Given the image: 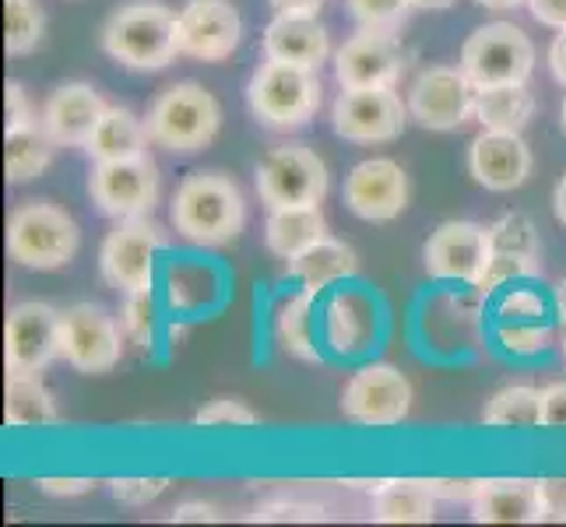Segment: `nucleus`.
Instances as JSON below:
<instances>
[{"mask_svg": "<svg viewBox=\"0 0 566 527\" xmlns=\"http://www.w3.org/2000/svg\"><path fill=\"white\" fill-rule=\"evenodd\" d=\"M261 50L264 61H285L321 71L331 56V39L327 29L317 22V14H275V22L264 29Z\"/></svg>", "mask_w": 566, "mask_h": 527, "instance_id": "412c9836", "label": "nucleus"}, {"mask_svg": "<svg viewBox=\"0 0 566 527\" xmlns=\"http://www.w3.org/2000/svg\"><path fill=\"white\" fill-rule=\"evenodd\" d=\"M559 120H563V134H566V99H563V109H559Z\"/></svg>", "mask_w": 566, "mask_h": 527, "instance_id": "4d7b16f0", "label": "nucleus"}, {"mask_svg": "<svg viewBox=\"0 0 566 527\" xmlns=\"http://www.w3.org/2000/svg\"><path fill=\"white\" fill-rule=\"evenodd\" d=\"M46 32V14L39 0H4V50L8 56H25Z\"/></svg>", "mask_w": 566, "mask_h": 527, "instance_id": "473e14b6", "label": "nucleus"}, {"mask_svg": "<svg viewBox=\"0 0 566 527\" xmlns=\"http://www.w3.org/2000/svg\"><path fill=\"white\" fill-rule=\"evenodd\" d=\"M496 320H549V303L542 292L528 288V282L500 288L496 299Z\"/></svg>", "mask_w": 566, "mask_h": 527, "instance_id": "58836bf2", "label": "nucleus"}, {"mask_svg": "<svg viewBox=\"0 0 566 527\" xmlns=\"http://www.w3.org/2000/svg\"><path fill=\"white\" fill-rule=\"evenodd\" d=\"M321 74L314 67L264 61L247 85L250 113L268 130H300L321 109Z\"/></svg>", "mask_w": 566, "mask_h": 527, "instance_id": "20e7f679", "label": "nucleus"}, {"mask_svg": "<svg viewBox=\"0 0 566 527\" xmlns=\"http://www.w3.org/2000/svg\"><path fill=\"white\" fill-rule=\"evenodd\" d=\"M56 141L46 134L43 124H22L4 130V172L8 183H29L35 176H43L53 162Z\"/></svg>", "mask_w": 566, "mask_h": 527, "instance_id": "cd10ccee", "label": "nucleus"}, {"mask_svg": "<svg viewBox=\"0 0 566 527\" xmlns=\"http://www.w3.org/2000/svg\"><path fill=\"white\" fill-rule=\"evenodd\" d=\"M88 198L113 222L151 214V208L159 204V166L151 162V155L95 162L88 176Z\"/></svg>", "mask_w": 566, "mask_h": 527, "instance_id": "9b49d317", "label": "nucleus"}, {"mask_svg": "<svg viewBox=\"0 0 566 527\" xmlns=\"http://www.w3.org/2000/svg\"><path fill=\"white\" fill-rule=\"evenodd\" d=\"M496 341L511 356H538L549 348V320H496Z\"/></svg>", "mask_w": 566, "mask_h": 527, "instance_id": "e433bc0d", "label": "nucleus"}, {"mask_svg": "<svg viewBox=\"0 0 566 527\" xmlns=\"http://www.w3.org/2000/svg\"><path fill=\"white\" fill-rule=\"evenodd\" d=\"M549 67H553V77L566 88V29L553 39L549 46Z\"/></svg>", "mask_w": 566, "mask_h": 527, "instance_id": "603ef678", "label": "nucleus"}, {"mask_svg": "<svg viewBox=\"0 0 566 527\" xmlns=\"http://www.w3.org/2000/svg\"><path fill=\"white\" fill-rule=\"evenodd\" d=\"M416 11H443V8H451L454 0H412Z\"/></svg>", "mask_w": 566, "mask_h": 527, "instance_id": "6e6d98bb", "label": "nucleus"}, {"mask_svg": "<svg viewBox=\"0 0 566 527\" xmlns=\"http://www.w3.org/2000/svg\"><path fill=\"white\" fill-rule=\"evenodd\" d=\"M553 208H556V219L566 225V172H563V180L556 183V193H553Z\"/></svg>", "mask_w": 566, "mask_h": 527, "instance_id": "864d4df0", "label": "nucleus"}, {"mask_svg": "<svg viewBox=\"0 0 566 527\" xmlns=\"http://www.w3.org/2000/svg\"><path fill=\"white\" fill-rule=\"evenodd\" d=\"M563 356H566V327H563Z\"/></svg>", "mask_w": 566, "mask_h": 527, "instance_id": "13d9d810", "label": "nucleus"}, {"mask_svg": "<svg viewBox=\"0 0 566 527\" xmlns=\"http://www.w3.org/2000/svg\"><path fill=\"white\" fill-rule=\"evenodd\" d=\"M475 4L490 8V11H511V8H521V4H528V0H475Z\"/></svg>", "mask_w": 566, "mask_h": 527, "instance_id": "5fc2aeb1", "label": "nucleus"}, {"mask_svg": "<svg viewBox=\"0 0 566 527\" xmlns=\"http://www.w3.org/2000/svg\"><path fill=\"white\" fill-rule=\"evenodd\" d=\"M490 243L493 253H514V257L542 261V240L528 214H503V219H496L490 225Z\"/></svg>", "mask_w": 566, "mask_h": 527, "instance_id": "72a5a7b5", "label": "nucleus"}, {"mask_svg": "<svg viewBox=\"0 0 566 527\" xmlns=\"http://www.w3.org/2000/svg\"><path fill=\"white\" fill-rule=\"evenodd\" d=\"M275 14H317L327 0H268Z\"/></svg>", "mask_w": 566, "mask_h": 527, "instance_id": "3c124183", "label": "nucleus"}, {"mask_svg": "<svg viewBox=\"0 0 566 527\" xmlns=\"http://www.w3.org/2000/svg\"><path fill=\"white\" fill-rule=\"evenodd\" d=\"M532 148L521 134L506 130H482L468 148V172L472 180L493 193L517 190L532 176Z\"/></svg>", "mask_w": 566, "mask_h": 527, "instance_id": "6ab92c4d", "label": "nucleus"}, {"mask_svg": "<svg viewBox=\"0 0 566 527\" xmlns=\"http://www.w3.org/2000/svg\"><path fill=\"white\" fill-rule=\"evenodd\" d=\"M314 296L317 292L300 288L289 296L275 314V341L285 356L303 362H321V348L314 341Z\"/></svg>", "mask_w": 566, "mask_h": 527, "instance_id": "c756f323", "label": "nucleus"}, {"mask_svg": "<svg viewBox=\"0 0 566 527\" xmlns=\"http://www.w3.org/2000/svg\"><path fill=\"white\" fill-rule=\"evenodd\" d=\"M327 236V219L321 204H300V208H268L264 222V246L282 261L300 257L303 250L321 243Z\"/></svg>", "mask_w": 566, "mask_h": 527, "instance_id": "5701e85b", "label": "nucleus"}, {"mask_svg": "<svg viewBox=\"0 0 566 527\" xmlns=\"http://www.w3.org/2000/svg\"><path fill=\"white\" fill-rule=\"evenodd\" d=\"M172 229L198 246H226L247 225V204L240 187L226 172H190L172 193Z\"/></svg>", "mask_w": 566, "mask_h": 527, "instance_id": "f257e3e1", "label": "nucleus"}, {"mask_svg": "<svg viewBox=\"0 0 566 527\" xmlns=\"http://www.w3.org/2000/svg\"><path fill=\"white\" fill-rule=\"evenodd\" d=\"M356 271H359L356 250L335 236H324L321 243H314L310 250H303L300 257L289 261V278L300 282V288H306V292L345 282V278H353Z\"/></svg>", "mask_w": 566, "mask_h": 527, "instance_id": "b1692460", "label": "nucleus"}, {"mask_svg": "<svg viewBox=\"0 0 566 527\" xmlns=\"http://www.w3.org/2000/svg\"><path fill=\"white\" fill-rule=\"evenodd\" d=\"M542 425L566 429V380H556L542 390Z\"/></svg>", "mask_w": 566, "mask_h": 527, "instance_id": "c03bdc74", "label": "nucleus"}, {"mask_svg": "<svg viewBox=\"0 0 566 527\" xmlns=\"http://www.w3.org/2000/svg\"><path fill=\"white\" fill-rule=\"evenodd\" d=\"M4 103H8V127H22V124H32V106L25 99V88L18 82H8L4 88Z\"/></svg>", "mask_w": 566, "mask_h": 527, "instance_id": "de8ad7c7", "label": "nucleus"}, {"mask_svg": "<svg viewBox=\"0 0 566 527\" xmlns=\"http://www.w3.org/2000/svg\"><path fill=\"white\" fill-rule=\"evenodd\" d=\"M145 127L155 148H166L172 155H190L214 141V134L222 127V106L205 85L180 82L155 95V103L148 106L145 116Z\"/></svg>", "mask_w": 566, "mask_h": 527, "instance_id": "7ed1b4c3", "label": "nucleus"}, {"mask_svg": "<svg viewBox=\"0 0 566 527\" xmlns=\"http://www.w3.org/2000/svg\"><path fill=\"white\" fill-rule=\"evenodd\" d=\"M120 327H124V338L138 348H148L155 338V299H151V288L142 292H127L124 309H120Z\"/></svg>", "mask_w": 566, "mask_h": 527, "instance_id": "4c0bfd02", "label": "nucleus"}, {"mask_svg": "<svg viewBox=\"0 0 566 527\" xmlns=\"http://www.w3.org/2000/svg\"><path fill=\"white\" fill-rule=\"evenodd\" d=\"M538 489H542V510H545V520L566 524V478H542V482H538Z\"/></svg>", "mask_w": 566, "mask_h": 527, "instance_id": "a18cd8bd", "label": "nucleus"}, {"mask_svg": "<svg viewBox=\"0 0 566 527\" xmlns=\"http://www.w3.org/2000/svg\"><path fill=\"white\" fill-rule=\"evenodd\" d=\"M408 67V53L395 32L359 29L335 53V77L342 88H395Z\"/></svg>", "mask_w": 566, "mask_h": 527, "instance_id": "4468645a", "label": "nucleus"}, {"mask_svg": "<svg viewBox=\"0 0 566 527\" xmlns=\"http://www.w3.org/2000/svg\"><path fill=\"white\" fill-rule=\"evenodd\" d=\"M77 243V222L53 201H25L8 219V253L22 267L61 271L74 261Z\"/></svg>", "mask_w": 566, "mask_h": 527, "instance_id": "39448f33", "label": "nucleus"}, {"mask_svg": "<svg viewBox=\"0 0 566 527\" xmlns=\"http://www.w3.org/2000/svg\"><path fill=\"white\" fill-rule=\"evenodd\" d=\"M124 327L103 306L74 303L61 314V359L77 373H109L124 359Z\"/></svg>", "mask_w": 566, "mask_h": 527, "instance_id": "1a4fd4ad", "label": "nucleus"}, {"mask_svg": "<svg viewBox=\"0 0 566 527\" xmlns=\"http://www.w3.org/2000/svg\"><path fill=\"white\" fill-rule=\"evenodd\" d=\"M324 517H327L324 506L300 503V499H268L250 514V520H258V524H314Z\"/></svg>", "mask_w": 566, "mask_h": 527, "instance_id": "a19ab883", "label": "nucleus"}, {"mask_svg": "<svg viewBox=\"0 0 566 527\" xmlns=\"http://www.w3.org/2000/svg\"><path fill=\"white\" fill-rule=\"evenodd\" d=\"M345 8L359 29H377V32H401L408 14L416 11L412 0H345Z\"/></svg>", "mask_w": 566, "mask_h": 527, "instance_id": "c9c22d12", "label": "nucleus"}, {"mask_svg": "<svg viewBox=\"0 0 566 527\" xmlns=\"http://www.w3.org/2000/svg\"><path fill=\"white\" fill-rule=\"evenodd\" d=\"M535 116V95L528 85H493L479 88L475 95V120L482 130H506V134H524V127Z\"/></svg>", "mask_w": 566, "mask_h": 527, "instance_id": "c85d7f7f", "label": "nucleus"}, {"mask_svg": "<svg viewBox=\"0 0 566 527\" xmlns=\"http://www.w3.org/2000/svg\"><path fill=\"white\" fill-rule=\"evenodd\" d=\"M39 489L46 496H61V499H74V496H88L95 489V478H39Z\"/></svg>", "mask_w": 566, "mask_h": 527, "instance_id": "49530a36", "label": "nucleus"}, {"mask_svg": "<svg viewBox=\"0 0 566 527\" xmlns=\"http://www.w3.org/2000/svg\"><path fill=\"white\" fill-rule=\"evenodd\" d=\"M4 422L11 429H43L61 422L56 398L39 373H8L4 383Z\"/></svg>", "mask_w": 566, "mask_h": 527, "instance_id": "a878e982", "label": "nucleus"}, {"mask_svg": "<svg viewBox=\"0 0 566 527\" xmlns=\"http://www.w3.org/2000/svg\"><path fill=\"white\" fill-rule=\"evenodd\" d=\"M377 524H429L437 517V496L416 478H384L369 506Z\"/></svg>", "mask_w": 566, "mask_h": 527, "instance_id": "bb28decb", "label": "nucleus"}, {"mask_svg": "<svg viewBox=\"0 0 566 527\" xmlns=\"http://www.w3.org/2000/svg\"><path fill=\"white\" fill-rule=\"evenodd\" d=\"M169 520H177V524H184V520H208V524H214V520H222V514H219V506L214 503H201V499H190V503H180L177 510L169 514Z\"/></svg>", "mask_w": 566, "mask_h": 527, "instance_id": "8fccbe9b", "label": "nucleus"}, {"mask_svg": "<svg viewBox=\"0 0 566 527\" xmlns=\"http://www.w3.org/2000/svg\"><path fill=\"white\" fill-rule=\"evenodd\" d=\"M479 524H542V489L535 478H482L472 499Z\"/></svg>", "mask_w": 566, "mask_h": 527, "instance_id": "4be33fe9", "label": "nucleus"}, {"mask_svg": "<svg viewBox=\"0 0 566 527\" xmlns=\"http://www.w3.org/2000/svg\"><path fill=\"white\" fill-rule=\"evenodd\" d=\"M479 482L482 478H429V493L443 503H468L472 506L475 493H479Z\"/></svg>", "mask_w": 566, "mask_h": 527, "instance_id": "37998d69", "label": "nucleus"}, {"mask_svg": "<svg viewBox=\"0 0 566 527\" xmlns=\"http://www.w3.org/2000/svg\"><path fill=\"white\" fill-rule=\"evenodd\" d=\"M61 359V314L50 303H18L4 324V366L8 373H43Z\"/></svg>", "mask_w": 566, "mask_h": 527, "instance_id": "dca6fc26", "label": "nucleus"}, {"mask_svg": "<svg viewBox=\"0 0 566 527\" xmlns=\"http://www.w3.org/2000/svg\"><path fill=\"white\" fill-rule=\"evenodd\" d=\"M169 489V478H113L109 493L124 506H148Z\"/></svg>", "mask_w": 566, "mask_h": 527, "instance_id": "79ce46f5", "label": "nucleus"}, {"mask_svg": "<svg viewBox=\"0 0 566 527\" xmlns=\"http://www.w3.org/2000/svg\"><path fill=\"white\" fill-rule=\"evenodd\" d=\"M243 39V18L229 0H187L177 14V46L184 56L222 64Z\"/></svg>", "mask_w": 566, "mask_h": 527, "instance_id": "f3484780", "label": "nucleus"}, {"mask_svg": "<svg viewBox=\"0 0 566 527\" xmlns=\"http://www.w3.org/2000/svg\"><path fill=\"white\" fill-rule=\"evenodd\" d=\"M148 145L151 138H148L145 120H138V116L124 106H109L99 127H95V134L88 138L85 151L92 162H120V159L148 155Z\"/></svg>", "mask_w": 566, "mask_h": 527, "instance_id": "393cba45", "label": "nucleus"}, {"mask_svg": "<svg viewBox=\"0 0 566 527\" xmlns=\"http://www.w3.org/2000/svg\"><path fill=\"white\" fill-rule=\"evenodd\" d=\"M345 204L363 222H395L408 208V172L395 159H366L345 176Z\"/></svg>", "mask_w": 566, "mask_h": 527, "instance_id": "a211bd4d", "label": "nucleus"}, {"mask_svg": "<svg viewBox=\"0 0 566 527\" xmlns=\"http://www.w3.org/2000/svg\"><path fill=\"white\" fill-rule=\"evenodd\" d=\"M169 246V236L151 214L116 222V229L103 240L99 250V271L103 278L120 292H142L151 288L155 278V257Z\"/></svg>", "mask_w": 566, "mask_h": 527, "instance_id": "0eeeda50", "label": "nucleus"}, {"mask_svg": "<svg viewBox=\"0 0 566 527\" xmlns=\"http://www.w3.org/2000/svg\"><path fill=\"white\" fill-rule=\"evenodd\" d=\"M258 412H250V408L237 398H214L208 401L205 408H198L193 412V425H201V429H250V425H258Z\"/></svg>", "mask_w": 566, "mask_h": 527, "instance_id": "ea45409f", "label": "nucleus"}, {"mask_svg": "<svg viewBox=\"0 0 566 527\" xmlns=\"http://www.w3.org/2000/svg\"><path fill=\"white\" fill-rule=\"evenodd\" d=\"M490 257H493L490 225L479 222H443L429 232V240L422 246L426 275L440 282L475 285Z\"/></svg>", "mask_w": 566, "mask_h": 527, "instance_id": "2eb2a0df", "label": "nucleus"}, {"mask_svg": "<svg viewBox=\"0 0 566 527\" xmlns=\"http://www.w3.org/2000/svg\"><path fill=\"white\" fill-rule=\"evenodd\" d=\"M458 67L472 77L475 88L528 85L535 71V46L524 29L511 22H490L464 39Z\"/></svg>", "mask_w": 566, "mask_h": 527, "instance_id": "423d86ee", "label": "nucleus"}, {"mask_svg": "<svg viewBox=\"0 0 566 527\" xmlns=\"http://www.w3.org/2000/svg\"><path fill=\"white\" fill-rule=\"evenodd\" d=\"M106 99L92 85L85 82H71L56 88L46 106H43V124L46 134L56 141V148H85L88 138L99 127V120L106 116Z\"/></svg>", "mask_w": 566, "mask_h": 527, "instance_id": "aec40b11", "label": "nucleus"}, {"mask_svg": "<svg viewBox=\"0 0 566 527\" xmlns=\"http://www.w3.org/2000/svg\"><path fill=\"white\" fill-rule=\"evenodd\" d=\"M99 43L130 71H163L180 56L177 14L163 0H127L106 18Z\"/></svg>", "mask_w": 566, "mask_h": 527, "instance_id": "f03ea898", "label": "nucleus"}, {"mask_svg": "<svg viewBox=\"0 0 566 527\" xmlns=\"http://www.w3.org/2000/svg\"><path fill=\"white\" fill-rule=\"evenodd\" d=\"M528 8L535 14V22L549 29H566V0H528Z\"/></svg>", "mask_w": 566, "mask_h": 527, "instance_id": "09e8293b", "label": "nucleus"}, {"mask_svg": "<svg viewBox=\"0 0 566 527\" xmlns=\"http://www.w3.org/2000/svg\"><path fill=\"white\" fill-rule=\"evenodd\" d=\"M335 134L353 145L398 141L408 124V103L395 88H342L331 109Z\"/></svg>", "mask_w": 566, "mask_h": 527, "instance_id": "f8f14e48", "label": "nucleus"}, {"mask_svg": "<svg viewBox=\"0 0 566 527\" xmlns=\"http://www.w3.org/2000/svg\"><path fill=\"white\" fill-rule=\"evenodd\" d=\"M258 193L268 208L321 204L327 198V166L303 145L271 148L258 166Z\"/></svg>", "mask_w": 566, "mask_h": 527, "instance_id": "9d476101", "label": "nucleus"}, {"mask_svg": "<svg viewBox=\"0 0 566 527\" xmlns=\"http://www.w3.org/2000/svg\"><path fill=\"white\" fill-rule=\"evenodd\" d=\"M475 95L461 67H426L408 88V116L426 130H458L475 120Z\"/></svg>", "mask_w": 566, "mask_h": 527, "instance_id": "ddd939ff", "label": "nucleus"}, {"mask_svg": "<svg viewBox=\"0 0 566 527\" xmlns=\"http://www.w3.org/2000/svg\"><path fill=\"white\" fill-rule=\"evenodd\" d=\"M482 425L490 429H535L542 425V390L528 383H511L485 401Z\"/></svg>", "mask_w": 566, "mask_h": 527, "instance_id": "7c9ffc66", "label": "nucleus"}, {"mask_svg": "<svg viewBox=\"0 0 566 527\" xmlns=\"http://www.w3.org/2000/svg\"><path fill=\"white\" fill-rule=\"evenodd\" d=\"M342 412L348 422L369 429L398 425L412 412V383L390 362L363 366L342 387Z\"/></svg>", "mask_w": 566, "mask_h": 527, "instance_id": "6e6552de", "label": "nucleus"}, {"mask_svg": "<svg viewBox=\"0 0 566 527\" xmlns=\"http://www.w3.org/2000/svg\"><path fill=\"white\" fill-rule=\"evenodd\" d=\"M374 314L369 306L356 296H338L327 306V341L335 351H359L369 338H374Z\"/></svg>", "mask_w": 566, "mask_h": 527, "instance_id": "2f4dec72", "label": "nucleus"}, {"mask_svg": "<svg viewBox=\"0 0 566 527\" xmlns=\"http://www.w3.org/2000/svg\"><path fill=\"white\" fill-rule=\"evenodd\" d=\"M542 275V261L528 257H514V253H493L490 264H485L482 278L475 282L479 296H493V292L506 285H521V282H535Z\"/></svg>", "mask_w": 566, "mask_h": 527, "instance_id": "f704fd0d", "label": "nucleus"}]
</instances>
